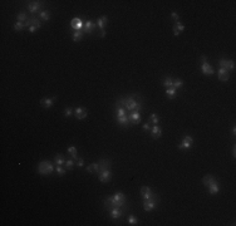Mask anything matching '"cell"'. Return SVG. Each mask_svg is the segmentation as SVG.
I'll use <instances>...</instances> for the list:
<instances>
[{
    "instance_id": "5b68a950",
    "label": "cell",
    "mask_w": 236,
    "mask_h": 226,
    "mask_svg": "<svg viewBox=\"0 0 236 226\" xmlns=\"http://www.w3.org/2000/svg\"><path fill=\"white\" fill-rule=\"evenodd\" d=\"M97 27L99 28V35L102 36V38H104L106 36V25L108 24V16H101V18H98L97 19Z\"/></svg>"
},
{
    "instance_id": "f6af8a7d",
    "label": "cell",
    "mask_w": 236,
    "mask_h": 226,
    "mask_svg": "<svg viewBox=\"0 0 236 226\" xmlns=\"http://www.w3.org/2000/svg\"><path fill=\"white\" fill-rule=\"evenodd\" d=\"M38 29H39L38 27H34V25H32V27L29 28V33H34V31H35V30H38Z\"/></svg>"
},
{
    "instance_id": "b9f144b4",
    "label": "cell",
    "mask_w": 236,
    "mask_h": 226,
    "mask_svg": "<svg viewBox=\"0 0 236 226\" xmlns=\"http://www.w3.org/2000/svg\"><path fill=\"white\" fill-rule=\"evenodd\" d=\"M75 165H77L78 167H83V165H84V160H83L82 157H78V160L75 161Z\"/></svg>"
},
{
    "instance_id": "60d3db41",
    "label": "cell",
    "mask_w": 236,
    "mask_h": 226,
    "mask_svg": "<svg viewBox=\"0 0 236 226\" xmlns=\"http://www.w3.org/2000/svg\"><path fill=\"white\" fill-rule=\"evenodd\" d=\"M171 18L175 20V23H176V22H180V15H179V13H177V11H172V13H171Z\"/></svg>"
},
{
    "instance_id": "f35d334b",
    "label": "cell",
    "mask_w": 236,
    "mask_h": 226,
    "mask_svg": "<svg viewBox=\"0 0 236 226\" xmlns=\"http://www.w3.org/2000/svg\"><path fill=\"white\" fill-rule=\"evenodd\" d=\"M73 113H74V111H73L70 107H67V108L64 109V117H70Z\"/></svg>"
},
{
    "instance_id": "83f0119b",
    "label": "cell",
    "mask_w": 236,
    "mask_h": 226,
    "mask_svg": "<svg viewBox=\"0 0 236 226\" xmlns=\"http://www.w3.org/2000/svg\"><path fill=\"white\" fill-rule=\"evenodd\" d=\"M67 151H68V153L72 156V158H73L74 161L78 160V149H77L74 146H69V147L67 148Z\"/></svg>"
},
{
    "instance_id": "f1b7e54d",
    "label": "cell",
    "mask_w": 236,
    "mask_h": 226,
    "mask_svg": "<svg viewBox=\"0 0 236 226\" xmlns=\"http://www.w3.org/2000/svg\"><path fill=\"white\" fill-rule=\"evenodd\" d=\"M39 18L42 19L44 22H49L50 20V11L49 10H42L39 13Z\"/></svg>"
},
{
    "instance_id": "d6986e66",
    "label": "cell",
    "mask_w": 236,
    "mask_h": 226,
    "mask_svg": "<svg viewBox=\"0 0 236 226\" xmlns=\"http://www.w3.org/2000/svg\"><path fill=\"white\" fill-rule=\"evenodd\" d=\"M217 77H219L220 81H222V82H227V81L230 79V73H229L226 69L220 68L219 72H217Z\"/></svg>"
},
{
    "instance_id": "ab89813d",
    "label": "cell",
    "mask_w": 236,
    "mask_h": 226,
    "mask_svg": "<svg viewBox=\"0 0 236 226\" xmlns=\"http://www.w3.org/2000/svg\"><path fill=\"white\" fill-rule=\"evenodd\" d=\"M175 27H176L177 29H179V31H180V33H182V31L185 30V25H183V24H182L181 22H176Z\"/></svg>"
},
{
    "instance_id": "5bb4252c",
    "label": "cell",
    "mask_w": 236,
    "mask_h": 226,
    "mask_svg": "<svg viewBox=\"0 0 236 226\" xmlns=\"http://www.w3.org/2000/svg\"><path fill=\"white\" fill-rule=\"evenodd\" d=\"M83 25H84V23H83V20L81 18H74L70 22V27H72V29H74V31L75 30H82Z\"/></svg>"
},
{
    "instance_id": "8992f818",
    "label": "cell",
    "mask_w": 236,
    "mask_h": 226,
    "mask_svg": "<svg viewBox=\"0 0 236 226\" xmlns=\"http://www.w3.org/2000/svg\"><path fill=\"white\" fill-rule=\"evenodd\" d=\"M193 144V138L191 136H185L182 138V141L179 143V149H190Z\"/></svg>"
},
{
    "instance_id": "ac0fdd59",
    "label": "cell",
    "mask_w": 236,
    "mask_h": 226,
    "mask_svg": "<svg viewBox=\"0 0 236 226\" xmlns=\"http://www.w3.org/2000/svg\"><path fill=\"white\" fill-rule=\"evenodd\" d=\"M55 101H57V97L43 98V99H40V104H42V107H44V108H52L53 104L55 103Z\"/></svg>"
},
{
    "instance_id": "7a4b0ae2",
    "label": "cell",
    "mask_w": 236,
    "mask_h": 226,
    "mask_svg": "<svg viewBox=\"0 0 236 226\" xmlns=\"http://www.w3.org/2000/svg\"><path fill=\"white\" fill-rule=\"evenodd\" d=\"M126 201H127L126 195L121 191H118L113 196H108L104 199V207L107 210H111L112 207H122L123 209L126 206Z\"/></svg>"
},
{
    "instance_id": "8d00e7d4",
    "label": "cell",
    "mask_w": 236,
    "mask_h": 226,
    "mask_svg": "<svg viewBox=\"0 0 236 226\" xmlns=\"http://www.w3.org/2000/svg\"><path fill=\"white\" fill-rule=\"evenodd\" d=\"M24 28H25L24 23H20V22H16V23L14 24V30H15V31H22V30H23Z\"/></svg>"
},
{
    "instance_id": "30bf717a",
    "label": "cell",
    "mask_w": 236,
    "mask_h": 226,
    "mask_svg": "<svg viewBox=\"0 0 236 226\" xmlns=\"http://www.w3.org/2000/svg\"><path fill=\"white\" fill-rule=\"evenodd\" d=\"M109 212V216L113 219V220H118L123 216V209L122 207H112L111 210H108Z\"/></svg>"
},
{
    "instance_id": "484cf974",
    "label": "cell",
    "mask_w": 236,
    "mask_h": 226,
    "mask_svg": "<svg viewBox=\"0 0 236 226\" xmlns=\"http://www.w3.org/2000/svg\"><path fill=\"white\" fill-rule=\"evenodd\" d=\"M117 119V123L120 124L121 127H127L129 124V118H128V115L127 116H123V117H120V118H116Z\"/></svg>"
},
{
    "instance_id": "cb8c5ba5",
    "label": "cell",
    "mask_w": 236,
    "mask_h": 226,
    "mask_svg": "<svg viewBox=\"0 0 236 226\" xmlns=\"http://www.w3.org/2000/svg\"><path fill=\"white\" fill-rule=\"evenodd\" d=\"M87 172L88 174H98L99 172V163L98 162H93L87 167Z\"/></svg>"
},
{
    "instance_id": "ffe728a7",
    "label": "cell",
    "mask_w": 236,
    "mask_h": 226,
    "mask_svg": "<svg viewBox=\"0 0 236 226\" xmlns=\"http://www.w3.org/2000/svg\"><path fill=\"white\" fill-rule=\"evenodd\" d=\"M207 190H209V194H210V195L219 194V192H220V185H219V182H217V181L212 182V183L207 187Z\"/></svg>"
},
{
    "instance_id": "277c9868",
    "label": "cell",
    "mask_w": 236,
    "mask_h": 226,
    "mask_svg": "<svg viewBox=\"0 0 236 226\" xmlns=\"http://www.w3.org/2000/svg\"><path fill=\"white\" fill-rule=\"evenodd\" d=\"M158 201H160L158 195H154L153 197H151L148 200H143V210L147 212L153 211L157 207V205H158Z\"/></svg>"
},
{
    "instance_id": "e575fe53",
    "label": "cell",
    "mask_w": 236,
    "mask_h": 226,
    "mask_svg": "<svg viewBox=\"0 0 236 226\" xmlns=\"http://www.w3.org/2000/svg\"><path fill=\"white\" fill-rule=\"evenodd\" d=\"M173 88H181V87H183V81L182 79H180V78H177V79H173V86H172Z\"/></svg>"
},
{
    "instance_id": "4fadbf2b",
    "label": "cell",
    "mask_w": 236,
    "mask_h": 226,
    "mask_svg": "<svg viewBox=\"0 0 236 226\" xmlns=\"http://www.w3.org/2000/svg\"><path fill=\"white\" fill-rule=\"evenodd\" d=\"M151 136L154 140H158L162 137V128L158 124H153V127L151 128Z\"/></svg>"
},
{
    "instance_id": "6da1fadb",
    "label": "cell",
    "mask_w": 236,
    "mask_h": 226,
    "mask_svg": "<svg viewBox=\"0 0 236 226\" xmlns=\"http://www.w3.org/2000/svg\"><path fill=\"white\" fill-rule=\"evenodd\" d=\"M117 104L126 108L127 112H133V111L141 112L142 111V102L140 99V96H137V94H131L128 97H123L121 99H118Z\"/></svg>"
},
{
    "instance_id": "2e32d148",
    "label": "cell",
    "mask_w": 236,
    "mask_h": 226,
    "mask_svg": "<svg viewBox=\"0 0 236 226\" xmlns=\"http://www.w3.org/2000/svg\"><path fill=\"white\" fill-rule=\"evenodd\" d=\"M84 28H86V31H84V33L92 35L93 31H94L95 28H97V23H94L93 20H87V22L84 23Z\"/></svg>"
},
{
    "instance_id": "8fae6325",
    "label": "cell",
    "mask_w": 236,
    "mask_h": 226,
    "mask_svg": "<svg viewBox=\"0 0 236 226\" xmlns=\"http://www.w3.org/2000/svg\"><path fill=\"white\" fill-rule=\"evenodd\" d=\"M128 118H129V123L131 124H137L141 122V112H137V111H133L128 115Z\"/></svg>"
},
{
    "instance_id": "9a60e30c",
    "label": "cell",
    "mask_w": 236,
    "mask_h": 226,
    "mask_svg": "<svg viewBox=\"0 0 236 226\" xmlns=\"http://www.w3.org/2000/svg\"><path fill=\"white\" fill-rule=\"evenodd\" d=\"M112 180V172L111 170H104V171H101L99 174V181L106 183V182H109Z\"/></svg>"
},
{
    "instance_id": "3957f363",
    "label": "cell",
    "mask_w": 236,
    "mask_h": 226,
    "mask_svg": "<svg viewBox=\"0 0 236 226\" xmlns=\"http://www.w3.org/2000/svg\"><path fill=\"white\" fill-rule=\"evenodd\" d=\"M54 170V165L50 161H42L38 165V172L40 175H50Z\"/></svg>"
},
{
    "instance_id": "e0dca14e",
    "label": "cell",
    "mask_w": 236,
    "mask_h": 226,
    "mask_svg": "<svg viewBox=\"0 0 236 226\" xmlns=\"http://www.w3.org/2000/svg\"><path fill=\"white\" fill-rule=\"evenodd\" d=\"M201 72H202L205 75H212V74L215 73L213 68L209 64V62H206V63H201Z\"/></svg>"
},
{
    "instance_id": "d6a6232c",
    "label": "cell",
    "mask_w": 236,
    "mask_h": 226,
    "mask_svg": "<svg viewBox=\"0 0 236 226\" xmlns=\"http://www.w3.org/2000/svg\"><path fill=\"white\" fill-rule=\"evenodd\" d=\"M55 172L59 175V176H64L67 174V168H64L63 166H57L55 167Z\"/></svg>"
},
{
    "instance_id": "f546056e",
    "label": "cell",
    "mask_w": 236,
    "mask_h": 226,
    "mask_svg": "<svg viewBox=\"0 0 236 226\" xmlns=\"http://www.w3.org/2000/svg\"><path fill=\"white\" fill-rule=\"evenodd\" d=\"M54 163L57 165V166H63V165H65V160H64V157L62 156V155H55V157H54Z\"/></svg>"
},
{
    "instance_id": "ee69618b",
    "label": "cell",
    "mask_w": 236,
    "mask_h": 226,
    "mask_svg": "<svg viewBox=\"0 0 236 226\" xmlns=\"http://www.w3.org/2000/svg\"><path fill=\"white\" fill-rule=\"evenodd\" d=\"M180 34H181V33L179 31V29H177L176 27H173V35H175V36H179Z\"/></svg>"
},
{
    "instance_id": "9c48e42d",
    "label": "cell",
    "mask_w": 236,
    "mask_h": 226,
    "mask_svg": "<svg viewBox=\"0 0 236 226\" xmlns=\"http://www.w3.org/2000/svg\"><path fill=\"white\" fill-rule=\"evenodd\" d=\"M43 6H44V3H43V2H30V3L28 4V11L32 13V14H34V13H36V11L40 10Z\"/></svg>"
},
{
    "instance_id": "603a6c76",
    "label": "cell",
    "mask_w": 236,
    "mask_h": 226,
    "mask_svg": "<svg viewBox=\"0 0 236 226\" xmlns=\"http://www.w3.org/2000/svg\"><path fill=\"white\" fill-rule=\"evenodd\" d=\"M83 36H84V31H83V30H75V31L73 33V35H72V39H73V42H75V43H79V42L83 39Z\"/></svg>"
},
{
    "instance_id": "d4e9b609",
    "label": "cell",
    "mask_w": 236,
    "mask_h": 226,
    "mask_svg": "<svg viewBox=\"0 0 236 226\" xmlns=\"http://www.w3.org/2000/svg\"><path fill=\"white\" fill-rule=\"evenodd\" d=\"M215 181H217V180H216L212 175H206L204 178H202V183H204V186L205 187H209L212 182H215Z\"/></svg>"
},
{
    "instance_id": "7bdbcfd3",
    "label": "cell",
    "mask_w": 236,
    "mask_h": 226,
    "mask_svg": "<svg viewBox=\"0 0 236 226\" xmlns=\"http://www.w3.org/2000/svg\"><path fill=\"white\" fill-rule=\"evenodd\" d=\"M142 128H143V131H151V126H150V123H148V122H147V123H145Z\"/></svg>"
},
{
    "instance_id": "d590c367",
    "label": "cell",
    "mask_w": 236,
    "mask_h": 226,
    "mask_svg": "<svg viewBox=\"0 0 236 226\" xmlns=\"http://www.w3.org/2000/svg\"><path fill=\"white\" fill-rule=\"evenodd\" d=\"M74 165H75V161H74L73 158L65 160V168H67V170H73Z\"/></svg>"
},
{
    "instance_id": "74e56055",
    "label": "cell",
    "mask_w": 236,
    "mask_h": 226,
    "mask_svg": "<svg viewBox=\"0 0 236 226\" xmlns=\"http://www.w3.org/2000/svg\"><path fill=\"white\" fill-rule=\"evenodd\" d=\"M128 224L129 225H137L138 224V219H137L134 215H129L128 216Z\"/></svg>"
},
{
    "instance_id": "4dcf8cb0",
    "label": "cell",
    "mask_w": 236,
    "mask_h": 226,
    "mask_svg": "<svg viewBox=\"0 0 236 226\" xmlns=\"http://www.w3.org/2000/svg\"><path fill=\"white\" fill-rule=\"evenodd\" d=\"M28 15H27V13L25 11H20L18 15H16V22H20V23H25L27 20H28Z\"/></svg>"
},
{
    "instance_id": "52a82bcc",
    "label": "cell",
    "mask_w": 236,
    "mask_h": 226,
    "mask_svg": "<svg viewBox=\"0 0 236 226\" xmlns=\"http://www.w3.org/2000/svg\"><path fill=\"white\" fill-rule=\"evenodd\" d=\"M219 65H220V68H224V69H226L227 72H231V70L235 69V62L231 61V59H225V58H222V59L219 61Z\"/></svg>"
},
{
    "instance_id": "1f68e13d",
    "label": "cell",
    "mask_w": 236,
    "mask_h": 226,
    "mask_svg": "<svg viewBox=\"0 0 236 226\" xmlns=\"http://www.w3.org/2000/svg\"><path fill=\"white\" fill-rule=\"evenodd\" d=\"M150 123H153V124H158L160 123V117L156 115V113H152L150 116Z\"/></svg>"
},
{
    "instance_id": "7dc6e473",
    "label": "cell",
    "mask_w": 236,
    "mask_h": 226,
    "mask_svg": "<svg viewBox=\"0 0 236 226\" xmlns=\"http://www.w3.org/2000/svg\"><path fill=\"white\" fill-rule=\"evenodd\" d=\"M232 156H234V157L236 156V147H235V146L232 147Z\"/></svg>"
},
{
    "instance_id": "836d02e7",
    "label": "cell",
    "mask_w": 236,
    "mask_h": 226,
    "mask_svg": "<svg viewBox=\"0 0 236 226\" xmlns=\"http://www.w3.org/2000/svg\"><path fill=\"white\" fill-rule=\"evenodd\" d=\"M162 84H163L166 88H170V87H172V86H173V79H172L171 77H166V78L163 79Z\"/></svg>"
},
{
    "instance_id": "7402d4cb",
    "label": "cell",
    "mask_w": 236,
    "mask_h": 226,
    "mask_svg": "<svg viewBox=\"0 0 236 226\" xmlns=\"http://www.w3.org/2000/svg\"><path fill=\"white\" fill-rule=\"evenodd\" d=\"M98 163H99V172L101 171H104V170H109L111 168V160H107V158H103L101 161H98Z\"/></svg>"
},
{
    "instance_id": "ba28073f",
    "label": "cell",
    "mask_w": 236,
    "mask_h": 226,
    "mask_svg": "<svg viewBox=\"0 0 236 226\" xmlns=\"http://www.w3.org/2000/svg\"><path fill=\"white\" fill-rule=\"evenodd\" d=\"M74 117L77 118V119H84V118H87V116H88V109L87 108H84V107H77L75 109H74Z\"/></svg>"
},
{
    "instance_id": "4316f807",
    "label": "cell",
    "mask_w": 236,
    "mask_h": 226,
    "mask_svg": "<svg viewBox=\"0 0 236 226\" xmlns=\"http://www.w3.org/2000/svg\"><path fill=\"white\" fill-rule=\"evenodd\" d=\"M166 96H167V98L173 99V98L177 96V89H176V88H173V87L166 88Z\"/></svg>"
},
{
    "instance_id": "7c38bea8",
    "label": "cell",
    "mask_w": 236,
    "mask_h": 226,
    "mask_svg": "<svg viewBox=\"0 0 236 226\" xmlns=\"http://www.w3.org/2000/svg\"><path fill=\"white\" fill-rule=\"evenodd\" d=\"M154 195H157V194H154L148 186H143V187L141 188V196H142L143 200H148V199L153 197Z\"/></svg>"
},
{
    "instance_id": "44dd1931",
    "label": "cell",
    "mask_w": 236,
    "mask_h": 226,
    "mask_svg": "<svg viewBox=\"0 0 236 226\" xmlns=\"http://www.w3.org/2000/svg\"><path fill=\"white\" fill-rule=\"evenodd\" d=\"M114 113H116V118H120V117H123V116H127V111L126 108H123L122 106L117 104L116 108H114Z\"/></svg>"
},
{
    "instance_id": "c3c4849f",
    "label": "cell",
    "mask_w": 236,
    "mask_h": 226,
    "mask_svg": "<svg viewBox=\"0 0 236 226\" xmlns=\"http://www.w3.org/2000/svg\"><path fill=\"white\" fill-rule=\"evenodd\" d=\"M232 135H234V136H235V135H236V128H235V127H234V128H232Z\"/></svg>"
},
{
    "instance_id": "bcb514c9",
    "label": "cell",
    "mask_w": 236,
    "mask_h": 226,
    "mask_svg": "<svg viewBox=\"0 0 236 226\" xmlns=\"http://www.w3.org/2000/svg\"><path fill=\"white\" fill-rule=\"evenodd\" d=\"M200 62H201V63H206V62H207V56H206V55H202L201 58H200Z\"/></svg>"
}]
</instances>
